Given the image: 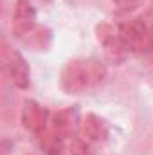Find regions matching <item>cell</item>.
<instances>
[{"label":"cell","mask_w":153,"mask_h":155,"mask_svg":"<svg viewBox=\"0 0 153 155\" xmlns=\"http://www.w3.org/2000/svg\"><path fill=\"white\" fill-rule=\"evenodd\" d=\"M74 124V110L70 108H65V110H58L52 114V119H50V126L54 132L65 135Z\"/></svg>","instance_id":"cell-9"},{"label":"cell","mask_w":153,"mask_h":155,"mask_svg":"<svg viewBox=\"0 0 153 155\" xmlns=\"http://www.w3.org/2000/svg\"><path fill=\"white\" fill-rule=\"evenodd\" d=\"M69 153L70 155H94L90 152V148L86 146V143H83L81 139H72L69 143Z\"/></svg>","instance_id":"cell-11"},{"label":"cell","mask_w":153,"mask_h":155,"mask_svg":"<svg viewBox=\"0 0 153 155\" xmlns=\"http://www.w3.org/2000/svg\"><path fill=\"white\" fill-rule=\"evenodd\" d=\"M81 132L83 135L88 139V141H94V143H99V141H105L106 135H108V124L103 117L96 116V114H86L81 121Z\"/></svg>","instance_id":"cell-6"},{"label":"cell","mask_w":153,"mask_h":155,"mask_svg":"<svg viewBox=\"0 0 153 155\" xmlns=\"http://www.w3.org/2000/svg\"><path fill=\"white\" fill-rule=\"evenodd\" d=\"M47 121H49V114H47V110L40 103L31 101V99L24 103V108H22V124H24L25 130L41 135L45 132Z\"/></svg>","instance_id":"cell-5"},{"label":"cell","mask_w":153,"mask_h":155,"mask_svg":"<svg viewBox=\"0 0 153 155\" xmlns=\"http://www.w3.org/2000/svg\"><path fill=\"white\" fill-rule=\"evenodd\" d=\"M106 65L94 58H77L70 60L60 78L61 90L67 94H83L90 88H96L106 79Z\"/></svg>","instance_id":"cell-1"},{"label":"cell","mask_w":153,"mask_h":155,"mask_svg":"<svg viewBox=\"0 0 153 155\" xmlns=\"http://www.w3.org/2000/svg\"><path fill=\"white\" fill-rule=\"evenodd\" d=\"M40 144H41V150L47 155H63L65 150V143H63V135L58 134V132H43L40 135Z\"/></svg>","instance_id":"cell-8"},{"label":"cell","mask_w":153,"mask_h":155,"mask_svg":"<svg viewBox=\"0 0 153 155\" xmlns=\"http://www.w3.org/2000/svg\"><path fill=\"white\" fill-rule=\"evenodd\" d=\"M38 25L36 22V11L31 5L29 0H18L13 11V35L22 40L29 31H33Z\"/></svg>","instance_id":"cell-4"},{"label":"cell","mask_w":153,"mask_h":155,"mask_svg":"<svg viewBox=\"0 0 153 155\" xmlns=\"http://www.w3.org/2000/svg\"><path fill=\"white\" fill-rule=\"evenodd\" d=\"M50 40H52V33L45 27V25H36L33 31H29L24 38L20 40L25 47H29L31 51H43L50 45Z\"/></svg>","instance_id":"cell-7"},{"label":"cell","mask_w":153,"mask_h":155,"mask_svg":"<svg viewBox=\"0 0 153 155\" xmlns=\"http://www.w3.org/2000/svg\"><path fill=\"white\" fill-rule=\"evenodd\" d=\"M114 5L121 11H133L137 7H142L144 4L151 2V0H112Z\"/></svg>","instance_id":"cell-10"},{"label":"cell","mask_w":153,"mask_h":155,"mask_svg":"<svg viewBox=\"0 0 153 155\" xmlns=\"http://www.w3.org/2000/svg\"><path fill=\"white\" fill-rule=\"evenodd\" d=\"M4 63H5V69H7V74L11 78L13 85L20 90H25L29 88L31 85V69H29V63L25 61V58L15 51V49H9V47H4Z\"/></svg>","instance_id":"cell-3"},{"label":"cell","mask_w":153,"mask_h":155,"mask_svg":"<svg viewBox=\"0 0 153 155\" xmlns=\"http://www.w3.org/2000/svg\"><path fill=\"white\" fill-rule=\"evenodd\" d=\"M96 36H97V41L103 45L108 60H112L114 63H122L126 60L128 47L124 45L117 27H114L112 24H99L96 27Z\"/></svg>","instance_id":"cell-2"}]
</instances>
